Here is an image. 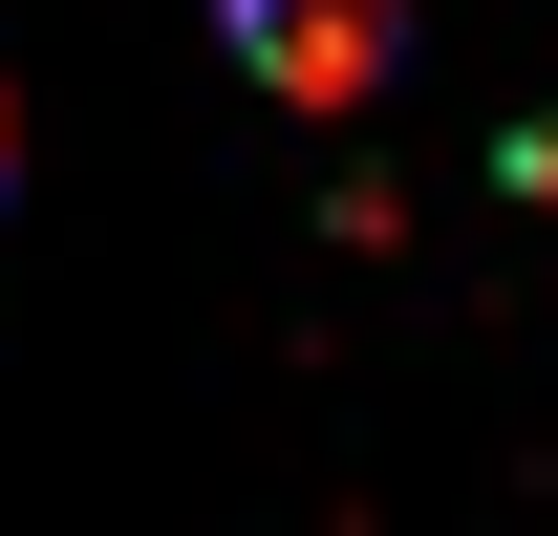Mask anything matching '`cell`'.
Masks as SVG:
<instances>
[{"label": "cell", "instance_id": "6da1fadb", "mask_svg": "<svg viewBox=\"0 0 558 536\" xmlns=\"http://www.w3.org/2000/svg\"><path fill=\"white\" fill-rule=\"evenodd\" d=\"M387 44H409V0H236V65H258L279 108H365Z\"/></svg>", "mask_w": 558, "mask_h": 536}]
</instances>
